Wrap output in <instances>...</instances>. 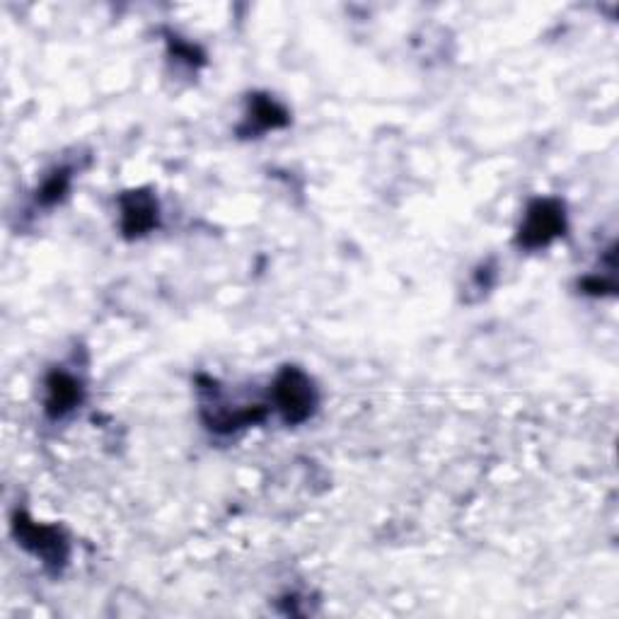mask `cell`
I'll return each mask as SVG.
<instances>
[{
  "label": "cell",
  "mask_w": 619,
  "mask_h": 619,
  "mask_svg": "<svg viewBox=\"0 0 619 619\" xmlns=\"http://www.w3.org/2000/svg\"><path fill=\"white\" fill-rule=\"evenodd\" d=\"M561 233H564V211L557 201H535L520 228V245L537 250V247L549 245Z\"/></svg>",
  "instance_id": "3957f363"
},
{
  "label": "cell",
  "mask_w": 619,
  "mask_h": 619,
  "mask_svg": "<svg viewBox=\"0 0 619 619\" xmlns=\"http://www.w3.org/2000/svg\"><path fill=\"white\" fill-rule=\"evenodd\" d=\"M66 192H68V172L61 170L46 179L42 192H39V199H42V204H54V201H59Z\"/></svg>",
  "instance_id": "52a82bcc"
},
{
  "label": "cell",
  "mask_w": 619,
  "mask_h": 619,
  "mask_svg": "<svg viewBox=\"0 0 619 619\" xmlns=\"http://www.w3.org/2000/svg\"><path fill=\"white\" fill-rule=\"evenodd\" d=\"M274 397H276V409L283 414V419L288 424H298L305 421L315 409V390L312 383L305 378L300 370H283L274 385Z\"/></svg>",
  "instance_id": "6da1fadb"
},
{
  "label": "cell",
  "mask_w": 619,
  "mask_h": 619,
  "mask_svg": "<svg viewBox=\"0 0 619 619\" xmlns=\"http://www.w3.org/2000/svg\"><path fill=\"white\" fill-rule=\"evenodd\" d=\"M252 121L259 124V129H276V126L286 124V114L281 112L271 100H257L252 109Z\"/></svg>",
  "instance_id": "8992f818"
},
{
  "label": "cell",
  "mask_w": 619,
  "mask_h": 619,
  "mask_svg": "<svg viewBox=\"0 0 619 619\" xmlns=\"http://www.w3.org/2000/svg\"><path fill=\"white\" fill-rule=\"evenodd\" d=\"M158 221V206L148 194H131L124 199V230L129 235H143Z\"/></svg>",
  "instance_id": "5b68a950"
},
{
  "label": "cell",
  "mask_w": 619,
  "mask_h": 619,
  "mask_svg": "<svg viewBox=\"0 0 619 619\" xmlns=\"http://www.w3.org/2000/svg\"><path fill=\"white\" fill-rule=\"evenodd\" d=\"M46 412L61 419L80 404V383L68 373H54L46 383Z\"/></svg>",
  "instance_id": "277c9868"
},
{
  "label": "cell",
  "mask_w": 619,
  "mask_h": 619,
  "mask_svg": "<svg viewBox=\"0 0 619 619\" xmlns=\"http://www.w3.org/2000/svg\"><path fill=\"white\" fill-rule=\"evenodd\" d=\"M17 540L25 549H30L34 557H39L46 566H56L61 569L66 564L68 545L63 535L56 528H46V525L32 523V520H17L15 523Z\"/></svg>",
  "instance_id": "7a4b0ae2"
}]
</instances>
